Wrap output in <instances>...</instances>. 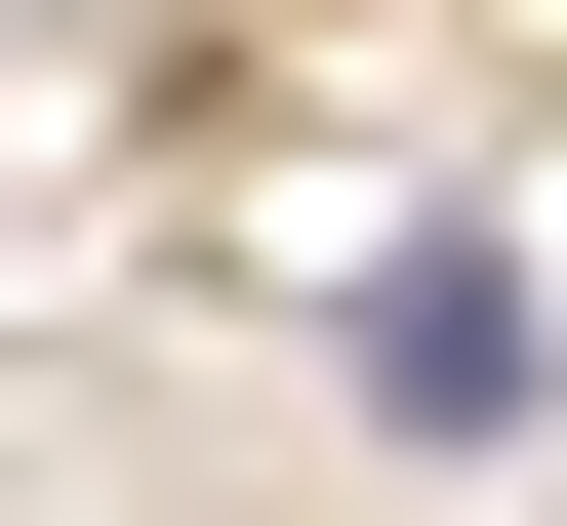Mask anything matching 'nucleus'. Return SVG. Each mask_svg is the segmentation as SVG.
Listing matches in <instances>:
<instances>
[{
    "label": "nucleus",
    "mask_w": 567,
    "mask_h": 526,
    "mask_svg": "<svg viewBox=\"0 0 567 526\" xmlns=\"http://www.w3.org/2000/svg\"><path fill=\"white\" fill-rule=\"evenodd\" d=\"M365 405H405V445H527V405H567L527 244H405V283H365Z\"/></svg>",
    "instance_id": "nucleus-1"
}]
</instances>
